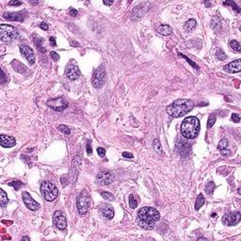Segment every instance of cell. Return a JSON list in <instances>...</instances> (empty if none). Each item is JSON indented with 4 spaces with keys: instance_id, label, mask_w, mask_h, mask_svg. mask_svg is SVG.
<instances>
[{
    "instance_id": "6da1fadb",
    "label": "cell",
    "mask_w": 241,
    "mask_h": 241,
    "mask_svg": "<svg viewBox=\"0 0 241 241\" xmlns=\"http://www.w3.org/2000/svg\"><path fill=\"white\" fill-rule=\"evenodd\" d=\"M160 215L156 208L145 206L140 208L137 216V223L140 228L150 231L154 228L156 221H159Z\"/></svg>"
},
{
    "instance_id": "7a4b0ae2",
    "label": "cell",
    "mask_w": 241,
    "mask_h": 241,
    "mask_svg": "<svg viewBox=\"0 0 241 241\" xmlns=\"http://www.w3.org/2000/svg\"><path fill=\"white\" fill-rule=\"evenodd\" d=\"M194 107V102L190 99H178L167 107L166 111L171 117L179 118L188 113Z\"/></svg>"
},
{
    "instance_id": "3957f363",
    "label": "cell",
    "mask_w": 241,
    "mask_h": 241,
    "mask_svg": "<svg viewBox=\"0 0 241 241\" xmlns=\"http://www.w3.org/2000/svg\"><path fill=\"white\" fill-rule=\"evenodd\" d=\"M200 131V122L196 117H188L186 118L181 124L182 135L186 139H192L199 134Z\"/></svg>"
},
{
    "instance_id": "277c9868",
    "label": "cell",
    "mask_w": 241,
    "mask_h": 241,
    "mask_svg": "<svg viewBox=\"0 0 241 241\" xmlns=\"http://www.w3.org/2000/svg\"><path fill=\"white\" fill-rule=\"evenodd\" d=\"M41 191L42 193V196L47 202H52V201L56 200L59 195V190H57V186L48 181L42 183Z\"/></svg>"
},
{
    "instance_id": "5b68a950",
    "label": "cell",
    "mask_w": 241,
    "mask_h": 241,
    "mask_svg": "<svg viewBox=\"0 0 241 241\" xmlns=\"http://www.w3.org/2000/svg\"><path fill=\"white\" fill-rule=\"evenodd\" d=\"M18 31L15 27L10 25H0V38L2 42H10L12 39H15L18 37Z\"/></svg>"
},
{
    "instance_id": "8992f818",
    "label": "cell",
    "mask_w": 241,
    "mask_h": 241,
    "mask_svg": "<svg viewBox=\"0 0 241 241\" xmlns=\"http://www.w3.org/2000/svg\"><path fill=\"white\" fill-rule=\"evenodd\" d=\"M89 205H91V198L89 196V193L86 190H83L78 195L76 200V206L79 214L84 215L87 213Z\"/></svg>"
},
{
    "instance_id": "52a82bcc",
    "label": "cell",
    "mask_w": 241,
    "mask_h": 241,
    "mask_svg": "<svg viewBox=\"0 0 241 241\" xmlns=\"http://www.w3.org/2000/svg\"><path fill=\"white\" fill-rule=\"evenodd\" d=\"M105 79H106V71L104 68L100 67L95 72L93 73L92 75V85L93 87L96 89H100L105 83Z\"/></svg>"
},
{
    "instance_id": "ba28073f",
    "label": "cell",
    "mask_w": 241,
    "mask_h": 241,
    "mask_svg": "<svg viewBox=\"0 0 241 241\" xmlns=\"http://www.w3.org/2000/svg\"><path fill=\"white\" fill-rule=\"evenodd\" d=\"M241 218V214L239 211L232 212V213H228L223 216L222 218V223L226 226H233L236 225L240 221Z\"/></svg>"
},
{
    "instance_id": "9c48e42d",
    "label": "cell",
    "mask_w": 241,
    "mask_h": 241,
    "mask_svg": "<svg viewBox=\"0 0 241 241\" xmlns=\"http://www.w3.org/2000/svg\"><path fill=\"white\" fill-rule=\"evenodd\" d=\"M47 106H49L51 109L56 111H62L68 107V104L65 102V100L61 97L55 99H49L47 101Z\"/></svg>"
},
{
    "instance_id": "30bf717a",
    "label": "cell",
    "mask_w": 241,
    "mask_h": 241,
    "mask_svg": "<svg viewBox=\"0 0 241 241\" xmlns=\"http://www.w3.org/2000/svg\"><path fill=\"white\" fill-rule=\"evenodd\" d=\"M114 176L109 171H101L96 176V182L100 186H107L113 182Z\"/></svg>"
},
{
    "instance_id": "8fae6325",
    "label": "cell",
    "mask_w": 241,
    "mask_h": 241,
    "mask_svg": "<svg viewBox=\"0 0 241 241\" xmlns=\"http://www.w3.org/2000/svg\"><path fill=\"white\" fill-rule=\"evenodd\" d=\"M22 199H23V202L25 203V205H26L29 210L36 211L40 208V204L30 196V194L28 192L25 191V192L22 193Z\"/></svg>"
},
{
    "instance_id": "7c38bea8",
    "label": "cell",
    "mask_w": 241,
    "mask_h": 241,
    "mask_svg": "<svg viewBox=\"0 0 241 241\" xmlns=\"http://www.w3.org/2000/svg\"><path fill=\"white\" fill-rule=\"evenodd\" d=\"M53 222L54 225L56 226L57 229L59 230H64L67 227V221L65 217L62 215V213L59 210H57L53 216Z\"/></svg>"
},
{
    "instance_id": "4fadbf2b",
    "label": "cell",
    "mask_w": 241,
    "mask_h": 241,
    "mask_svg": "<svg viewBox=\"0 0 241 241\" xmlns=\"http://www.w3.org/2000/svg\"><path fill=\"white\" fill-rule=\"evenodd\" d=\"M19 48H20L21 53H22V55L28 60V62L30 64H34L36 57H35V54L33 52V50H32V48H30L29 46H27L26 44H20Z\"/></svg>"
},
{
    "instance_id": "5bb4252c",
    "label": "cell",
    "mask_w": 241,
    "mask_h": 241,
    "mask_svg": "<svg viewBox=\"0 0 241 241\" xmlns=\"http://www.w3.org/2000/svg\"><path fill=\"white\" fill-rule=\"evenodd\" d=\"M241 60L238 59L233 61L231 63L227 64V65L224 66V70L228 73H232V74H236V73H239L241 71Z\"/></svg>"
},
{
    "instance_id": "9a60e30c",
    "label": "cell",
    "mask_w": 241,
    "mask_h": 241,
    "mask_svg": "<svg viewBox=\"0 0 241 241\" xmlns=\"http://www.w3.org/2000/svg\"><path fill=\"white\" fill-rule=\"evenodd\" d=\"M3 17L8 21H17V22H23L24 16L22 12H5Z\"/></svg>"
},
{
    "instance_id": "2e32d148",
    "label": "cell",
    "mask_w": 241,
    "mask_h": 241,
    "mask_svg": "<svg viewBox=\"0 0 241 241\" xmlns=\"http://www.w3.org/2000/svg\"><path fill=\"white\" fill-rule=\"evenodd\" d=\"M16 144V140L13 137L1 135V146L5 148H10Z\"/></svg>"
},
{
    "instance_id": "e0dca14e",
    "label": "cell",
    "mask_w": 241,
    "mask_h": 241,
    "mask_svg": "<svg viewBox=\"0 0 241 241\" xmlns=\"http://www.w3.org/2000/svg\"><path fill=\"white\" fill-rule=\"evenodd\" d=\"M66 74H67V77L71 79V80H75L80 75V71H79V69L76 66H71L68 68Z\"/></svg>"
},
{
    "instance_id": "ac0fdd59",
    "label": "cell",
    "mask_w": 241,
    "mask_h": 241,
    "mask_svg": "<svg viewBox=\"0 0 241 241\" xmlns=\"http://www.w3.org/2000/svg\"><path fill=\"white\" fill-rule=\"evenodd\" d=\"M101 212H102L104 217H105L106 218H107V219H111V218H113V217H114L113 208L111 207L110 205H109V204H107V205H103L101 207Z\"/></svg>"
},
{
    "instance_id": "d6986e66",
    "label": "cell",
    "mask_w": 241,
    "mask_h": 241,
    "mask_svg": "<svg viewBox=\"0 0 241 241\" xmlns=\"http://www.w3.org/2000/svg\"><path fill=\"white\" fill-rule=\"evenodd\" d=\"M12 67H13L14 71H15V72H18V73H20V74H23V73H25V72H26V70H27L26 66H25L23 63H21L20 61H18L17 59H14V60H12Z\"/></svg>"
},
{
    "instance_id": "ffe728a7",
    "label": "cell",
    "mask_w": 241,
    "mask_h": 241,
    "mask_svg": "<svg viewBox=\"0 0 241 241\" xmlns=\"http://www.w3.org/2000/svg\"><path fill=\"white\" fill-rule=\"evenodd\" d=\"M158 33H160L161 35H164V36H169L171 34L172 29L170 26H168V25H162V26H160L158 27Z\"/></svg>"
},
{
    "instance_id": "44dd1931",
    "label": "cell",
    "mask_w": 241,
    "mask_h": 241,
    "mask_svg": "<svg viewBox=\"0 0 241 241\" xmlns=\"http://www.w3.org/2000/svg\"><path fill=\"white\" fill-rule=\"evenodd\" d=\"M197 26V22H196V20H194V19H189L188 21H186V24H185V26H184V28H185V30L186 32H190V31H192L194 28L196 27Z\"/></svg>"
},
{
    "instance_id": "7402d4cb",
    "label": "cell",
    "mask_w": 241,
    "mask_h": 241,
    "mask_svg": "<svg viewBox=\"0 0 241 241\" xmlns=\"http://www.w3.org/2000/svg\"><path fill=\"white\" fill-rule=\"evenodd\" d=\"M0 203H1V206L5 207L7 205V203H9V199L8 196H7V193L4 191V189H0Z\"/></svg>"
},
{
    "instance_id": "603a6c76",
    "label": "cell",
    "mask_w": 241,
    "mask_h": 241,
    "mask_svg": "<svg viewBox=\"0 0 241 241\" xmlns=\"http://www.w3.org/2000/svg\"><path fill=\"white\" fill-rule=\"evenodd\" d=\"M204 203H205V199H204V197L203 196V194H199L198 197H197L196 203H195V209H196V211L199 210L200 208L204 204Z\"/></svg>"
},
{
    "instance_id": "cb8c5ba5",
    "label": "cell",
    "mask_w": 241,
    "mask_h": 241,
    "mask_svg": "<svg viewBox=\"0 0 241 241\" xmlns=\"http://www.w3.org/2000/svg\"><path fill=\"white\" fill-rule=\"evenodd\" d=\"M34 42H35L36 46H37L38 50H40V51L42 52V53H44L46 51V49L44 48V40H42V38H37L34 41Z\"/></svg>"
},
{
    "instance_id": "d4e9b609",
    "label": "cell",
    "mask_w": 241,
    "mask_h": 241,
    "mask_svg": "<svg viewBox=\"0 0 241 241\" xmlns=\"http://www.w3.org/2000/svg\"><path fill=\"white\" fill-rule=\"evenodd\" d=\"M153 147H154V150L156 151V154H160L161 153H162V148H161V144H160L159 140H158L157 139H154V141H153Z\"/></svg>"
},
{
    "instance_id": "484cf974",
    "label": "cell",
    "mask_w": 241,
    "mask_h": 241,
    "mask_svg": "<svg viewBox=\"0 0 241 241\" xmlns=\"http://www.w3.org/2000/svg\"><path fill=\"white\" fill-rule=\"evenodd\" d=\"M215 188H216L215 183L213 181H210V182H208V184L205 186V192L208 194V195H211V194L213 193V191L215 190Z\"/></svg>"
},
{
    "instance_id": "4316f807",
    "label": "cell",
    "mask_w": 241,
    "mask_h": 241,
    "mask_svg": "<svg viewBox=\"0 0 241 241\" xmlns=\"http://www.w3.org/2000/svg\"><path fill=\"white\" fill-rule=\"evenodd\" d=\"M223 5H224V6H231L232 9H233V10H236V12L237 13H239V12H241L240 8L236 4V2H233V1H226V2H223Z\"/></svg>"
},
{
    "instance_id": "83f0119b",
    "label": "cell",
    "mask_w": 241,
    "mask_h": 241,
    "mask_svg": "<svg viewBox=\"0 0 241 241\" xmlns=\"http://www.w3.org/2000/svg\"><path fill=\"white\" fill-rule=\"evenodd\" d=\"M230 46H231L232 49H233L236 52H240L241 51V47H240L239 42H237V41H236V40H232V41L230 42Z\"/></svg>"
},
{
    "instance_id": "f1b7e54d",
    "label": "cell",
    "mask_w": 241,
    "mask_h": 241,
    "mask_svg": "<svg viewBox=\"0 0 241 241\" xmlns=\"http://www.w3.org/2000/svg\"><path fill=\"white\" fill-rule=\"evenodd\" d=\"M57 130L62 132L63 134H65V135H70L71 134V131H70L69 127L66 126V125H64V124L59 125V126H57Z\"/></svg>"
},
{
    "instance_id": "f546056e",
    "label": "cell",
    "mask_w": 241,
    "mask_h": 241,
    "mask_svg": "<svg viewBox=\"0 0 241 241\" xmlns=\"http://www.w3.org/2000/svg\"><path fill=\"white\" fill-rule=\"evenodd\" d=\"M216 120H217V117H216L214 114L210 115L209 118H208V121H207V128H211L213 126L214 124L216 123Z\"/></svg>"
},
{
    "instance_id": "4dcf8cb0",
    "label": "cell",
    "mask_w": 241,
    "mask_h": 241,
    "mask_svg": "<svg viewBox=\"0 0 241 241\" xmlns=\"http://www.w3.org/2000/svg\"><path fill=\"white\" fill-rule=\"evenodd\" d=\"M129 206H130L132 209H135V208L138 206V202H137V200L135 199L133 195L129 196Z\"/></svg>"
},
{
    "instance_id": "1f68e13d",
    "label": "cell",
    "mask_w": 241,
    "mask_h": 241,
    "mask_svg": "<svg viewBox=\"0 0 241 241\" xmlns=\"http://www.w3.org/2000/svg\"><path fill=\"white\" fill-rule=\"evenodd\" d=\"M101 196L107 201H113L114 200V196L113 194H111L109 192H106V191H102L101 192Z\"/></svg>"
},
{
    "instance_id": "d6a6232c",
    "label": "cell",
    "mask_w": 241,
    "mask_h": 241,
    "mask_svg": "<svg viewBox=\"0 0 241 241\" xmlns=\"http://www.w3.org/2000/svg\"><path fill=\"white\" fill-rule=\"evenodd\" d=\"M9 186H13V188L15 189V190H18L19 189L21 186H24V184L21 181H13V182H12V183H10L9 184Z\"/></svg>"
},
{
    "instance_id": "836d02e7",
    "label": "cell",
    "mask_w": 241,
    "mask_h": 241,
    "mask_svg": "<svg viewBox=\"0 0 241 241\" xmlns=\"http://www.w3.org/2000/svg\"><path fill=\"white\" fill-rule=\"evenodd\" d=\"M227 146H228V140L226 139H221V141H219L218 145V148L219 150H222V149H225Z\"/></svg>"
},
{
    "instance_id": "e575fe53",
    "label": "cell",
    "mask_w": 241,
    "mask_h": 241,
    "mask_svg": "<svg viewBox=\"0 0 241 241\" xmlns=\"http://www.w3.org/2000/svg\"><path fill=\"white\" fill-rule=\"evenodd\" d=\"M216 56H217V57L219 59V60H224L226 57H227V56L225 55V53L222 51V50H218L217 51V54H216Z\"/></svg>"
},
{
    "instance_id": "d590c367",
    "label": "cell",
    "mask_w": 241,
    "mask_h": 241,
    "mask_svg": "<svg viewBox=\"0 0 241 241\" xmlns=\"http://www.w3.org/2000/svg\"><path fill=\"white\" fill-rule=\"evenodd\" d=\"M179 55L181 56V57H184V59H186V61H188V62L189 64H191V65H192V66H193L194 68H196V69H199V66H198L197 64H195V63H194V62L192 61L191 59H189L188 57H186L185 55H183V54H181V53H179Z\"/></svg>"
},
{
    "instance_id": "8d00e7d4",
    "label": "cell",
    "mask_w": 241,
    "mask_h": 241,
    "mask_svg": "<svg viewBox=\"0 0 241 241\" xmlns=\"http://www.w3.org/2000/svg\"><path fill=\"white\" fill-rule=\"evenodd\" d=\"M97 154H98L101 157H104L106 156V150L102 148V147H98V148H97Z\"/></svg>"
},
{
    "instance_id": "74e56055",
    "label": "cell",
    "mask_w": 241,
    "mask_h": 241,
    "mask_svg": "<svg viewBox=\"0 0 241 241\" xmlns=\"http://www.w3.org/2000/svg\"><path fill=\"white\" fill-rule=\"evenodd\" d=\"M221 156H226V157L230 156H231V151L228 150V149H226V148L225 149H222L221 150Z\"/></svg>"
},
{
    "instance_id": "f35d334b",
    "label": "cell",
    "mask_w": 241,
    "mask_h": 241,
    "mask_svg": "<svg viewBox=\"0 0 241 241\" xmlns=\"http://www.w3.org/2000/svg\"><path fill=\"white\" fill-rule=\"evenodd\" d=\"M50 55H51V57L53 59V60H55V61H57V60L59 59V55L55 51H52Z\"/></svg>"
},
{
    "instance_id": "ab89813d",
    "label": "cell",
    "mask_w": 241,
    "mask_h": 241,
    "mask_svg": "<svg viewBox=\"0 0 241 241\" xmlns=\"http://www.w3.org/2000/svg\"><path fill=\"white\" fill-rule=\"evenodd\" d=\"M232 120H233V122H235V123H239V121H240L239 115L237 113H233L232 114Z\"/></svg>"
},
{
    "instance_id": "60d3db41",
    "label": "cell",
    "mask_w": 241,
    "mask_h": 241,
    "mask_svg": "<svg viewBox=\"0 0 241 241\" xmlns=\"http://www.w3.org/2000/svg\"><path fill=\"white\" fill-rule=\"evenodd\" d=\"M9 5H10V6H15V7H18V6H21V5H22V2H21V1H17V0H12V1H10V2H9Z\"/></svg>"
},
{
    "instance_id": "b9f144b4",
    "label": "cell",
    "mask_w": 241,
    "mask_h": 241,
    "mask_svg": "<svg viewBox=\"0 0 241 241\" xmlns=\"http://www.w3.org/2000/svg\"><path fill=\"white\" fill-rule=\"evenodd\" d=\"M40 27H41L42 30H48V28H49L48 25L46 24V23H44V22H42V23L40 24Z\"/></svg>"
},
{
    "instance_id": "7bdbcfd3",
    "label": "cell",
    "mask_w": 241,
    "mask_h": 241,
    "mask_svg": "<svg viewBox=\"0 0 241 241\" xmlns=\"http://www.w3.org/2000/svg\"><path fill=\"white\" fill-rule=\"evenodd\" d=\"M123 156H124V158H129V159H131V158L134 157L131 153H127V152H124V153H123Z\"/></svg>"
},
{
    "instance_id": "ee69618b",
    "label": "cell",
    "mask_w": 241,
    "mask_h": 241,
    "mask_svg": "<svg viewBox=\"0 0 241 241\" xmlns=\"http://www.w3.org/2000/svg\"><path fill=\"white\" fill-rule=\"evenodd\" d=\"M49 42H50V44L52 46H57V42H56V39L54 37H50L49 38Z\"/></svg>"
},
{
    "instance_id": "f6af8a7d",
    "label": "cell",
    "mask_w": 241,
    "mask_h": 241,
    "mask_svg": "<svg viewBox=\"0 0 241 241\" xmlns=\"http://www.w3.org/2000/svg\"><path fill=\"white\" fill-rule=\"evenodd\" d=\"M86 148H87V153H88L89 154L92 153V148H91V143H89V142L87 143V146H86Z\"/></svg>"
},
{
    "instance_id": "bcb514c9",
    "label": "cell",
    "mask_w": 241,
    "mask_h": 241,
    "mask_svg": "<svg viewBox=\"0 0 241 241\" xmlns=\"http://www.w3.org/2000/svg\"><path fill=\"white\" fill-rule=\"evenodd\" d=\"M70 15L73 16V17L76 16V15H77V10H74V9H71V10H70Z\"/></svg>"
},
{
    "instance_id": "7dc6e473",
    "label": "cell",
    "mask_w": 241,
    "mask_h": 241,
    "mask_svg": "<svg viewBox=\"0 0 241 241\" xmlns=\"http://www.w3.org/2000/svg\"><path fill=\"white\" fill-rule=\"evenodd\" d=\"M1 73H2V75H1V83H3L4 84L5 82H6V80H5V77H6V74H5V73H4V71H1Z\"/></svg>"
},
{
    "instance_id": "c3c4849f",
    "label": "cell",
    "mask_w": 241,
    "mask_h": 241,
    "mask_svg": "<svg viewBox=\"0 0 241 241\" xmlns=\"http://www.w3.org/2000/svg\"><path fill=\"white\" fill-rule=\"evenodd\" d=\"M103 3L105 5H107V6H110V5L113 4V1H112V0H111V1H107V0H105V1H104Z\"/></svg>"
},
{
    "instance_id": "681fc988",
    "label": "cell",
    "mask_w": 241,
    "mask_h": 241,
    "mask_svg": "<svg viewBox=\"0 0 241 241\" xmlns=\"http://www.w3.org/2000/svg\"><path fill=\"white\" fill-rule=\"evenodd\" d=\"M22 240H30V238L29 237H27V236H24L22 238Z\"/></svg>"
},
{
    "instance_id": "f907efd6",
    "label": "cell",
    "mask_w": 241,
    "mask_h": 241,
    "mask_svg": "<svg viewBox=\"0 0 241 241\" xmlns=\"http://www.w3.org/2000/svg\"><path fill=\"white\" fill-rule=\"evenodd\" d=\"M38 3H39V2L36 1V2H31V4H38Z\"/></svg>"
},
{
    "instance_id": "816d5d0a",
    "label": "cell",
    "mask_w": 241,
    "mask_h": 241,
    "mask_svg": "<svg viewBox=\"0 0 241 241\" xmlns=\"http://www.w3.org/2000/svg\"><path fill=\"white\" fill-rule=\"evenodd\" d=\"M237 192H238V194H240V193H241V191H240V188H238V190H237Z\"/></svg>"
}]
</instances>
